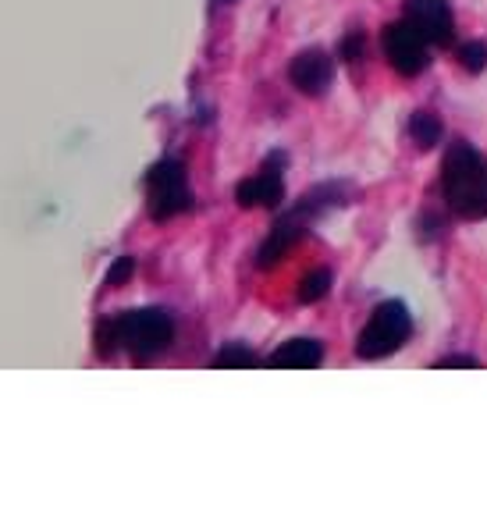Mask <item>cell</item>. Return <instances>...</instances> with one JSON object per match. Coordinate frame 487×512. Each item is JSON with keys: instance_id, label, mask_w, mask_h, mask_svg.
<instances>
[{"instance_id": "11", "label": "cell", "mask_w": 487, "mask_h": 512, "mask_svg": "<svg viewBox=\"0 0 487 512\" xmlns=\"http://www.w3.org/2000/svg\"><path fill=\"white\" fill-rule=\"evenodd\" d=\"M409 136H413V143L420 146V150H431L441 136V121L434 118V114H413V118H409Z\"/></svg>"}, {"instance_id": "13", "label": "cell", "mask_w": 487, "mask_h": 512, "mask_svg": "<svg viewBox=\"0 0 487 512\" xmlns=\"http://www.w3.org/2000/svg\"><path fill=\"white\" fill-rule=\"evenodd\" d=\"M459 61L466 64V72H480L487 64V47L484 43H463L459 47Z\"/></svg>"}, {"instance_id": "12", "label": "cell", "mask_w": 487, "mask_h": 512, "mask_svg": "<svg viewBox=\"0 0 487 512\" xmlns=\"http://www.w3.org/2000/svg\"><path fill=\"white\" fill-rule=\"evenodd\" d=\"M328 288H331V274L313 271V274H306L303 285H299V299H303V303H317L320 296H328Z\"/></svg>"}, {"instance_id": "8", "label": "cell", "mask_w": 487, "mask_h": 512, "mask_svg": "<svg viewBox=\"0 0 487 512\" xmlns=\"http://www.w3.org/2000/svg\"><path fill=\"white\" fill-rule=\"evenodd\" d=\"M331 75H335V64H331V57L324 54V50H303V54L292 61V68H288L292 86L306 96L324 93V89L331 86Z\"/></svg>"}, {"instance_id": "14", "label": "cell", "mask_w": 487, "mask_h": 512, "mask_svg": "<svg viewBox=\"0 0 487 512\" xmlns=\"http://www.w3.org/2000/svg\"><path fill=\"white\" fill-rule=\"evenodd\" d=\"M256 356L249 349H239V345H232V349H224L221 356H217V367H253Z\"/></svg>"}, {"instance_id": "4", "label": "cell", "mask_w": 487, "mask_h": 512, "mask_svg": "<svg viewBox=\"0 0 487 512\" xmlns=\"http://www.w3.org/2000/svg\"><path fill=\"white\" fill-rule=\"evenodd\" d=\"M146 196H150V214L157 221L182 214L189 207V182H185V168L178 160H160L146 175Z\"/></svg>"}, {"instance_id": "16", "label": "cell", "mask_w": 487, "mask_h": 512, "mask_svg": "<svg viewBox=\"0 0 487 512\" xmlns=\"http://www.w3.org/2000/svg\"><path fill=\"white\" fill-rule=\"evenodd\" d=\"M438 367L441 370L445 367H477V360H473V356H448V360H441Z\"/></svg>"}, {"instance_id": "6", "label": "cell", "mask_w": 487, "mask_h": 512, "mask_svg": "<svg viewBox=\"0 0 487 512\" xmlns=\"http://www.w3.org/2000/svg\"><path fill=\"white\" fill-rule=\"evenodd\" d=\"M406 22L416 25V32L434 47L452 43V11H448L445 0H409Z\"/></svg>"}, {"instance_id": "5", "label": "cell", "mask_w": 487, "mask_h": 512, "mask_svg": "<svg viewBox=\"0 0 487 512\" xmlns=\"http://www.w3.org/2000/svg\"><path fill=\"white\" fill-rule=\"evenodd\" d=\"M384 54L392 61V68L399 75H420L427 68V40L416 32V25L395 22L384 32Z\"/></svg>"}, {"instance_id": "17", "label": "cell", "mask_w": 487, "mask_h": 512, "mask_svg": "<svg viewBox=\"0 0 487 512\" xmlns=\"http://www.w3.org/2000/svg\"><path fill=\"white\" fill-rule=\"evenodd\" d=\"M360 50H363V36H349V40H345V54H349V61H360Z\"/></svg>"}, {"instance_id": "10", "label": "cell", "mask_w": 487, "mask_h": 512, "mask_svg": "<svg viewBox=\"0 0 487 512\" xmlns=\"http://www.w3.org/2000/svg\"><path fill=\"white\" fill-rule=\"evenodd\" d=\"M320 360H324V349H320V342H313V338H292V342H285L271 356V367L310 370V367H317Z\"/></svg>"}, {"instance_id": "15", "label": "cell", "mask_w": 487, "mask_h": 512, "mask_svg": "<svg viewBox=\"0 0 487 512\" xmlns=\"http://www.w3.org/2000/svg\"><path fill=\"white\" fill-rule=\"evenodd\" d=\"M128 271H132V260H121V264L114 267L111 274H107V281H111V285H121V281L128 278Z\"/></svg>"}, {"instance_id": "2", "label": "cell", "mask_w": 487, "mask_h": 512, "mask_svg": "<svg viewBox=\"0 0 487 512\" xmlns=\"http://www.w3.org/2000/svg\"><path fill=\"white\" fill-rule=\"evenodd\" d=\"M104 352L128 349L132 356L146 360V356H157L160 349H168L171 338H175V324L164 310H128L121 317L107 320L104 331H100V342H107Z\"/></svg>"}, {"instance_id": "1", "label": "cell", "mask_w": 487, "mask_h": 512, "mask_svg": "<svg viewBox=\"0 0 487 512\" xmlns=\"http://www.w3.org/2000/svg\"><path fill=\"white\" fill-rule=\"evenodd\" d=\"M441 192L456 217L480 221L487 217V157L473 146H448L445 168H441Z\"/></svg>"}, {"instance_id": "9", "label": "cell", "mask_w": 487, "mask_h": 512, "mask_svg": "<svg viewBox=\"0 0 487 512\" xmlns=\"http://www.w3.org/2000/svg\"><path fill=\"white\" fill-rule=\"evenodd\" d=\"M278 164H281V157H271V164H264L260 175L246 178V182L235 189V200H239L242 207H274V203L281 200V192H285Z\"/></svg>"}, {"instance_id": "3", "label": "cell", "mask_w": 487, "mask_h": 512, "mask_svg": "<svg viewBox=\"0 0 487 512\" xmlns=\"http://www.w3.org/2000/svg\"><path fill=\"white\" fill-rule=\"evenodd\" d=\"M406 335H409V310L392 299V303H381L370 313L356 352H360L363 360H384V356H392L395 349H402Z\"/></svg>"}, {"instance_id": "7", "label": "cell", "mask_w": 487, "mask_h": 512, "mask_svg": "<svg viewBox=\"0 0 487 512\" xmlns=\"http://www.w3.org/2000/svg\"><path fill=\"white\" fill-rule=\"evenodd\" d=\"M313 210V196H306V203L299 210H292L288 217H281L278 224L271 228V235H267V242L260 246V260L256 264L260 267H274L281 260V256L288 253V249L296 246L299 239H303L306 232V214Z\"/></svg>"}]
</instances>
